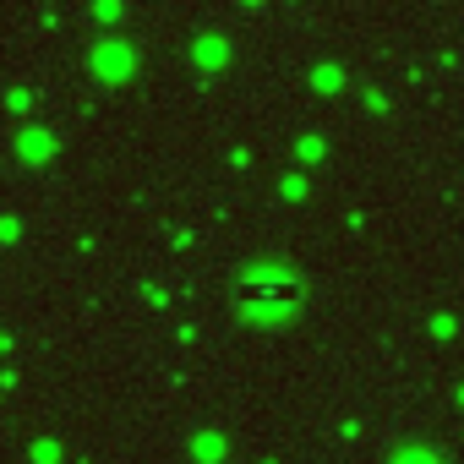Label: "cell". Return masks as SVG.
Returning <instances> with one entry per match:
<instances>
[{"instance_id": "1", "label": "cell", "mask_w": 464, "mask_h": 464, "mask_svg": "<svg viewBox=\"0 0 464 464\" xmlns=\"http://www.w3.org/2000/svg\"><path fill=\"white\" fill-rule=\"evenodd\" d=\"M229 306L252 328H285L312 306V274L290 252H246L229 268Z\"/></svg>"}, {"instance_id": "2", "label": "cell", "mask_w": 464, "mask_h": 464, "mask_svg": "<svg viewBox=\"0 0 464 464\" xmlns=\"http://www.w3.org/2000/svg\"><path fill=\"white\" fill-rule=\"evenodd\" d=\"M377 464H453V453L437 442V437H393Z\"/></svg>"}]
</instances>
